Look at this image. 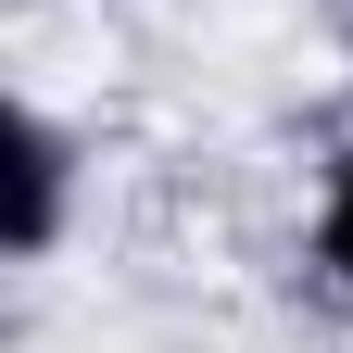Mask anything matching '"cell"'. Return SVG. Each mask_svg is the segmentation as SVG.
Wrapping results in <instances>:
<instances>
[{
  "label": "cell",
  "mask_w": 353,
  "mask_h": 353,
  "mask_svg": "<svg viewBox=\"0 0 353 353\" xmlns=\"http://www.w3.org/2000/svg\"><path fill=\"white\" fill-rule=\"evenodd\" d=\"M341 38H353V0H341Z\"/></svg>",
  "instance_id": "3"
},
{
  "label": "cell",
  "mask_w": 353,
  "mask_h": 353,
  "mask_svg": "<svg viewBox=\"0 0 353 353\" xmlns=\"http://www.w3.org/2000/svg\"><path fill=\"white\" fill-rule=\"evenodd\" d=\"M76 214H88V126L38 88H13L0 101V252L51 265L76 240Z\"/></svg>",
  "instance_id": "1"
},
{
  "label": "cell",
  "mask_w": 353,
  "mask_h": 353,
  "mask_svg": "<svg viewBox=\"0 0 353 353\" xmlns=\"http://www.w3.org/2000/svg\"><path fill=\"white\" fill-rule=\"evenodd\" d=\"M303 265H316V290L353 316V126H341L328 164H316V202H303Z\"/></svg>",
  "instance_id": "2"
}]
</instances>
